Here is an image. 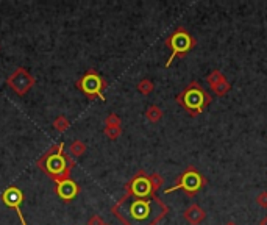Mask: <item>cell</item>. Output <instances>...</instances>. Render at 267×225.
Returning a JSON list of instances; mask_svg holds the SVG:
<instances>
[{"mask_svg": "<svg viewBox=\"0 0 267 225\" xmlns=\"http://www.w3.org/2000/svg\"><path fill=\"white\" fill-rule=\"evenodd\" d=\"M86 150H88L86 144H85L83 141H80V139H75L74 142H71V146H69V155H71L72 158L83 156Z\"/></svg>", "mask_w": 267, "mask_h": 225, "instance_id": "12", "label": "cell"}, {"mask_svg": "<svg viewBox=\"0 0 267 225\" xmlns=\"http://www.w3.org/2000/svg\"><path fill=\"white\" fill-rule=\"evenodd\" d=\"M223 80H227V78H225V75H223L220 71H213V72L207 77V81H208V85H210L211 88H214L216 85H219L220 81H223Z\"/></svg>", "mask_w": 267, "mask_h": 225, "instance_id": "17", "label": "cell"}, {"mask_svg": "<svg viewBox=\"0 0 267 225\" xmlns=\"http://www.w3.org/2000/svg\"><path fill=\"white\" fill-rule=\"evenodd\" d=\"M211 89H213V92H214L217 97H223L225 94H227V92L231 89V85H230L228 80H223V81H220L219 85H216V86L211 88Z\"/></svg>", "mask_w": 267, "mask_h": 225, "instance_id": "16", "label": "cell"}, {"mask_svg": "<svg viewBox=\"0 0 267 225\" xmlns=\"http://www.w3.org/2000/svg\"><path fill=\"white\" fill-rule=\"evenodd\" d=\"M55 192L64 203H71L81 192V188L77 181H74L72 178H68V180L55 183Z\"/></svg>", "mask_w": 267, "mask_h": 225, "instance_id": "10", "label": "cell"}, {"mask_svg": "<svg viewBox=\"0 0 267 225\" xmlns=\"http://www.w3.org/2000/svg\"><path fill=\"white\" fill-rule=\"evenodd\" d=\"M211 102H213V97L202 88L198 81H191V83L177 95V104L186 110L191 116L202 114L205 108L211 105Z\"/></svg>", "mask_w": 267, "mask_h": 225, "instance_id": "3", "label": "cell"}, {"mask_svg": "<svg viewBox=\"0 0 267 225\" xmlns=\"http://www.w3.org/2000/svg\"><path fill=\"white\" fill-rule=\"evenodd\" d=\"M111 213L124 225H156L169 213V207L156 196L136 199L124 194L111 207Z\"/></svg>", "mask_w": 267, "mask_h": 225, "instance_id": "1", "label": "cell"}, {"mask_svg": "<svg viewBox=\"0 0 267 225\" xmlns=\"http://www.w3.org/2000/svg\"><path fill=\"white\" fill-rule=\"evenodd\" d=\"M105 127H122V119L116 113H110L105 117Z\"/></svg>", "mask_w": 267, "mask_h": 225, "instance_id": "19", "label": "cell"}, {"mask_svg": "<svg viewBox=\"0 0 267 225\" xmlns=\"http://www.w3.org/2000/svg\"><path fill=\"white\" fill-rule=\"evenodd\" d=\"M104 135H105L108 139L116 141V139H119L120 135H122V127H105V128H104Z\"/></svg>", "mask_w": 267, "mask_h": 225, "instance_id": "18", "label": "cell"}, {"mask_svg": "<svg viewBox=\"0 0 267 225\" xmlns=\"http://www.w3.org/2000/svg\"><path fill=\"white\" fill-rule=\"evenodd\" d=\"M256 203L261 208H267V191H262L256 196Z\"/></svg>", "mask_w": 267, "mask_h": 225, "instance_id": "21", "label": "cell"}, {"mask_svg": "<svg viewBox=\"0 0 267 225\" xmlns=\"http://www.w3.org/2000/svg\"><path fill=\"white\" fill-rule=\"evenodd\" d=\"M225 225H238V223H235V222H228V223H225Z\"/></svg>", "mask_w": 267, "mask_h": 225, "instance_id": "24", "label": "cell"}, {"mask_svg": "<svg viewBox=\"0 0 267 225\" xmlns=\"http://www.w3.org/2000/svg\"><path fill=\"white\" fill-rule=\"evenodd\" d=\"M183 217L186 219L191 225H198V223L203 222L205 217H207V213L203 211V208L200 205H197V203H192V205H189L186 210H184Z\"/></svg>", "mask_w": 267, "mask_h": 225, "instance_id": "11", "label": "cell"}, {"mask_svg": "<svg viewBox=\"0 0 267 225\" xmlns=\"http://www.w3.org/2000/svg\"><path fill=\"white\" fill-rule=\"evenodd\" d=\"M259 225H267V216H264V217L261 219V222H259Z\"/></svg>", "mask_w": 267, "mask_h": 225, "instance_id": "23", "label": "cell"}, {"mask_svg": "<svg viewBox=\"0 0 267 225\" xmlns=\"http://www.w3.org/2000/svg\"><path fill=\"white\" fill-rule=\"evenodd\" d=\"M75 86L83 92L89 100H105V91L108 89V81L95 69H88L77 81Z\"/></svg>", "mask_w": 267, "mask_h": 225, "instance_id": "6", "label": "cell"}, {"mask_svg": "<svg viewBox=\"0 0 267 225\" xmlns=\"http://www.w3.org/2000/svg\"><path fill=\"white\" fill-rule=\"evenodd\" d=\"M166 47L171 50V56L166 61V68H169L175 58L186 56L194 47H195V39L189 35V31L184 27H177L174 33H171L166 41H164Z\"/></svg>", "mask_w": 267, "mask_h": 225, "instance_id": "4", "label": "cell"}, {"mask_svg": "<svg viewBox=\"0 0 267 225\" xmlns=\"http://www.w3.org/2000/svg\"><path fill=\"white\" fill-rule=\"evenodd\" d=\"M125 196L136 197V199H150L155 197L156 192L150 183V177L146 171H138L124 186Z\"/></svg>", "mask_w": 267, "mask_h": 225, "instance_id": "7", "label": "cell"}, {"mask_svg": "<svg viewBox=\"0 0 267 225\" xmlns=\"http://www.w3.org/2000/svg\"><path fill=\"white\" fill-rule=\"evenodd\" d=\"M36 166L55 183L71 178V172L75 168L74 158L66 153L64 142L53 144L47 152L36 161Z\"/></svg>", "mask_w": 267, "mask_h": 225, "instance_id": "2", "label": "cell"}, {"mask_svg": "<svg viewBox=\"0 0 267 225\" xmlns=\"http://www.w3.org/2000/svg\"><path fill=\"white\" fill-rule=\"evenodd\" d=\"M7 85L11 88L19 97L27 95L31 88L36 85V78L30 74L28 69L25 68H17L8 78H7Z\"/></svg>", "mask_w": 267, "mask_h": 225, "instance_id": "8", "label": "cell"}, {"mask_svg": "<svg viewBox=\"0 0 267 225\" xmlns=\"http://www.w3.org/2000/svg\"><path fill=\"white\" fill-rule=\"evenodd\" d=\"M53 128H55L58 133L63 135V133H66V132L71 128V120H69L66 116L61 114V116H58V117L53 120Z\"/></svg>", "mask_w": 267, "mask_h": 225, "instance_id": "13", "label": "cell"}, {"mask_svg": "<svg viewBox=\"0 0 267 225\" xmlns=\"http://www.w3.org/2000/svg\"><path fill=\"white\" fill-rule=\"evenodd\" d=\"M0 200L4 202V205H7L8 208L14 210L17 213L20 225H27V220H25L22 211H20V205H22V202H24V192L22 191H20L17 186L11 185L2 194H0Z\"/></svg>", "mask_w": 267, "mask_h": 225, "instance_id": "9", "label": "cell"}, {"mask_svg": "<svg viewBox=\"0 0 267 225\" xmlns=\"http://www.w3.org/2000/svg\"><path fill=\"white\" fill-rule=\"evenodd\" d=\"M107 222L104 220V217H102L100 214H92L88 220V225H105Z\"/></svg>", "mask_w": 267, "mask_h": 225, "instance_id": "22", "label": "cell"}, {"mask_svg": "<svg viewBox=\"0 0 267 225\" xmlns=\"http://www.w3.org/2000/svg\"><path fill=\"white\" fill-rule=\"evenodd\" d=\"M205 185H207V178L202 175V172L198 169H195L194 166H188L178 175L175 185L172 188H168L164 192L171 194L174 191L181 189L188 197H195Z\"/></svg>", "mask_w": 267, "mask_h": 225, "instance_id": "5", "label": "cell"}, {"mask_svg": "<svg viewBox=\"0 0 267 225\" xmlns=\"http://www.w3.org/2000/svg\"><path fill=\"white\" fill-rule=\"evenodd\" d=\"M138 91L142 94V95H149V94H152L153 92V89H155V85H153V81L152 80H149V78H142L139 83H138Z\"/></svg>", "mask_w": 267, "mask_h": 225, "instance_id": "15", "label": "cell"}, {"mask_svg": "<svg viewBox=\"0 0 267 225\" xmlns=\"http://www.w3.org/2000/svg\"><path fill=\"white\" fill-rule=\"evenodd\" d=\"M162 110L158 107V105H150L147 110H146V117L147 120L153 122V124H156V122H159L162 119Z\"/></svg>", "mask_w": 267, "mask_h": 225, "instance_id": "14", "label": "cell"}, {"mask_svg": "<svg viewBox=\"0 0 267 225\" xmlns=\"http://www.w3.org/2000/svg\"><path fill=\"white\" fill-rule=\"evenodd\" d=\"M105 225H110V223H105Z\"/></svg>", "mask_w": 267, "mask_h": 225, "instance_id": "25", "label": "cell"}, {"mask_svg": "<svg viewBox=\"0 0 267 225\" xmlns=\"http://www.w3.org/2000/svg\"><path fill=\"white\" fill-rule=\"evenodd\" d=\"M150 177V183H152V186H153V189H155V192L164 185V178L158 174V172H153V174H150L149 175Z\"/></svg>", "mask_w": 267, "mask_h": 225, "instance_id": "20", "label": "cell"}]
</instances>
